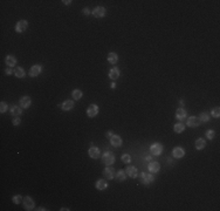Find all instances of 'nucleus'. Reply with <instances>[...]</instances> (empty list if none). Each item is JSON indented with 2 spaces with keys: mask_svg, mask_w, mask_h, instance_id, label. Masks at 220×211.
I'll list each match as a JSON object with an SVG mask.
<instances>
[{
  "mask_svg": "<svg viewBox=\"0 0 220 211\" xmlns=\"http://www.w3.org/2000/svg\"><path fill=\"white\" fill-rule=\"evenodd\" d=\"M172 155H173L176 158H181V157H184V155H185V150H184L181 147H176V148H173V150H172Z\"/></svg>",
  "mask_w": 220,
  "mask_h": 211,
  "instance_id": "9b49d317",
  "label": "nucleus"
},
{
  "mask_svg": "<svg viewBox=\"0 0 220 211\" xmlns=\"http://www.w3.org/2000/svg\"><path fill=\"white\" fill-rule=\"evenodd\" d=\"M73 108H74L73 100H66L63 103H62V109H63V110H70Z\"/></svg>",
  "mask_w": 220,
  "mask_h": 211,
  "instance_id": "aec40b11",
  "label": "nucleus"
},
{
  "mask_svg": "<svg viewBox=\"0 0 220 211\" xmlns=\"http://www.w3.org/2000/svg\"><path fill=\"white\" fill-rule=\"evenodd\" d=\"M27 27H28V22H27L26 20H20V21L15 25V31H17L18 33H22L23 31H26V29H27Z\"/></svg>",
  "mask_w": 220,
  "mask_h": 211,
  "instance_id": "1a4fd4ad",
  "label": "nucleus"
},
{
  "mask_svg": "<svg viewBox=\"0 0 220 211\" xmlns=\"http://www.w3.org/2000/svg\"><path fill=\"white\" fill-rule=\"evenodd\" d=\"M107 187H108V183H107V181H104V179H99L96 182V189L97 190H101V191L106 190Z\"/></svg>",
  "mask_w": 220,
  "mask_h": 211,
  "instance_id": "6ab92c4d",
  "label": "nucleus"
},
{
  "mask_svg": "<svg viewBox=\"0 0 220 211\" xmlns=\"http://www.w3.org/2000/svg\"><path fill=\"white\" fill-rule=\"evenodd\" d=\"M22 203H23V206H25V209L27 210V211H30V210H33L34 209V206H35V203H34V201L30 198L29 196H26V197H23V199H22Z\"/></svg>",
  "mask_w": 220,
  "mask_h": 211,
  "instance_id": "20e7f679",
  "label": "nucleus"
},
{
  "mask_svg": "<svg viewBox=\"0 0 220 211\" xmlns=\"http://www.w3.org/2000/svg\"><path fill=\"white\" fill-rule=\"evenodd\" d=\"M187 114H186V110L183 109V108H178L177 111H176V117L179 120V121H184V120L186 118Z\"/></svg>",
  "mask_w": 220,
  "mask_h": 211,
  "instance_id": "f3484780",
  "label": "nucleus"
},
{
  "mask_svg": "<svg viewBox=\"0 0 220 211\" xmlns=\"http://www.w3.org/2000/svg\"><path fill=\"white\" fill-rule=\"evenodd\" d=\"M30 98L29 96H22L21 99H20V106H21V108H23V109H27V108H29V106H30Z\"/></svg>",
  "mask_w": 220,
  "mask_h": 211,
  "instance_id": "2eb2a0df",
  "label": "nucleus"
},
{
  "mask_svg": "<svg viewBox=\"0 0 220 211\" xmlns=\"http://www.w3.org/2000/svg\"><path fill=\"white\" fill-rule=\"evenodd\" d=\"M70 3H72L70 0H65V1H63V4H65V5H70Z\"/></svg>",
  "mask_w": 220,
  "mask_h": 211,
  "instance_id": "58836bf2",
  "label": "nucleus"
},
{
  "mask_svg": "<svg viewBox=\"0 0 220 211\" xmlns=\"http://www.w3.org/2000/svg\"><path fill=\"white\" fill-rule=\"evenodd\" d=\"M153 181H154V178H153V176H152L151 174H148V172H142V174H141V182H142L144 185L151 184Z\"/></svg>",
  "mask_w": 220,
  "mask_h": 211,
  "instance_id": "7ed1b4c3",
  "label": "nucleus"
},
{
  "mask_svg": "<svg viewBox=\"0 0 220 211\" xmlns=\"http://www.w3.org/2000/svg\"><path fill=\"white\" fill-rule=\"evenodd\" d=\"M110 143H111L114 147L118 148V147L122 145V138H121L118 135H112V137L110 138Z\"/></svg>",
  "mask_w": 220,
  "mask_h": 211,
  "instance_id": "a211bd4d",
  "label": "nucleus"
},
{
  "mask_svg": "<svg viewBox=\"0 0 220 211\" xmlns=\"http://www.w3.org/2000/svg\"><path fill=\"white\" fill-rule=\"evenodd\" d=\"M12 199H13V203H14V204H20V203L22 202L23 198H22L20 195H15V196H13Z\"/></svg>",
  "mask_w": 220,
  "mask_h": 211,
  "instance_id": "2f4dec72",
  "label": "nucleus"
},
{
  "mask_svg": "<svg viewBox=\"0 0 220 211\" xmlns=\"http://www.w3.org/2000/svg\"><path fill=\"white\" fill-rule=\"evenodd\" d=\"M20 122H21V120H20L18 116H17L15 118H13V125H14V126H19Z\"/></svg>",
  "mask_w": 220,
  "mask_h": 211,
  "instance_id": "f704fd0d",
  "label": "nucleus"
},
{
  "mask_svg": "<svg viewBox=\"0 0 220 211\" xmlns=\"http://www.w3.org/2000/svg\"><path fill=\"white\" fill-rule=\"evenodd\" d=\"M6 74H7V75H11V74H13V71H12V68H7V69H6Z\"/></svg>",
  "mask_w": 220,
  "mask_h": 211,
  "instance_id": "c9c22d12",
  "label": "nucleus"
},
{
  "mask_svg": "<svg viewBox=\"0 0 220 211\" xmlns=\"http://www.w3.org/2000/svg\"><path fill=\"white\" fill-rule=\"evenodd\" d=\"M206 136H207V138H208V140H213V138H214V136H215L214 130H212V129L207 130V131H206Z\"/></svg>",
  "mask_w": 220,
  "mask_h": 211,
  "instance_id": "473e14b6",
  "label": "nucleus"
},
{
  "mask_svg": "<svg viewBox=\"0 0 220 211\" xmlns=\"http://www.w3.org/2000/svg\"><path fill=\"white\" fill-rule=\"evenodd\" d=\"M25 71H23V68L22 67H17L15 68V71H14V75L17 76V77H19V79H21V77H23L25 76Z\"/></svg>",
  "mask_w": 220,
  "mask_h": 211,
  "instance_id": "393cba45",
  "label": "nucleus"
},
{
  "mask_svg": "<svg viewBox=\"0 0 220 211\" xmlns=\"http://www.w3.org/2000/svg\"><path fill=\"white\" fill-rule=\"evenodd\" d=\"M99 114V107L97 104H90L87 109V115L89 117H95Z\"/></svg>",
  "mask_w": 220,
  "mask_h": 211,
  "instance_id": "6e6552de",
  "label": "nucleus"
},
{
  "mask_svg": "<svg viewBox=\"0 0 220 211\" xmlns=\"http://www.w3.org/2000/svg\"><path fill=\"white\" fill-rule=\"evenodd\" d=\"M72 95H73V99H74V100H80V99L83 96V93H82V90H80V89H74L73 93H72Z\"/></svg>",
  "mask_w": 220,
  "mask_h": 211,
  "instance_id": "b1692460",
  "label": "nucleus"
},
{
  "mask_svg": "<svg viewBox=\"0 0 220 211\" xmlns=\"http://www.w3.org/2000/svg\"><path fill=\"white\" fill-rule=\"evenodd\" d=\"M40 73H41V66L40 65H34L29 69V76H32V77L38 76Z\"/></svg>",
  "mask_w": 220,
  "mask_h": 211,
  "instance_id": "ddd939ff",
  "label": "nucleus"
},
{
  "mask_svg": "<svg viewBox=\"0 0 220 211\" xmlns=\"http://www.w3.org/2000/svg\"><path fill=\"white\" fill-rule=\"evenodd\" d=\"M211 115H212L213 117L218 118V117L220 116V108H219V107H217V108L212 109V111H211Z\"/></svg>",
  "mask_w": 220,
  "mask_h": 211,
  "instance_id": "7c9ffc66",
  "label": "nucleus"
},
{
  "mask_svg": "<svg viewBox=\"0 0 220 211\" xmlns=\"http://www.w3.org/2000/svg\"><path fill=\"white\" fill-rule=\"evenodd\" d=\"M121 160H122V162H123V163L128 164V163H130V162H131V156H130L129 154H124V155L121 157Z\"/></svg>",
  "mask_w": 220,
  "mask_h": 211,
  "instance_id": "c85d7f7f",
  "label": "nucleus"
},
{
  "mask_svg": "<svg viewBox=\"0 0 220 211\" xmlns=\"http://www.w3.org/2000/svg\"><path fill=\"white\" fill-rule=\"evenodd\" d=\"M173 130H174V133H177V134L183 133V131L185 130V125H183V123H176L174 127H173Z\"/></svg>",
  "mask_w": 220,
  "mask_h": 211,
  "instance_id": "bb28decb",
  "label": "nucleus"
},
{
  "mask_svg": "<svg viewBox=\"0 0 220 211\" xmlns=\"http://www.w3.org/2000/svg\"><path fill=\"white\" fill-rule=\"evenodd\" d=\"M108 61H109L110 64H112V65L117 64V61H118V55H117L116 53H109V54H108Z\"/></svg>",
  "mask_w": 220,
  "mask_h": 211,
  "instance_id": "5701e85b",
  "label": "nucleus"
},
{
  "mask_svg": "<svg viewBox=\"0 0 220 211\" xmlns=\"http://www.w3.org/2000/svg\"><path fill=\"white\" fill-rule=\"evenodd\" d=\"M200 123H201L200 120H199L198 117H194V116L188 117V118H187V122H186V125L190 127V128H196V127H198Z\"/></svg>",
  "mask_w": 220,
  "mask_h": 211,
  "instance_id": "0eeeda50",
  "label": "nucleus"
},
{
  "mask_svg": "<svg viewBox=\"0 0 220 211\" xmlns=\"http://www.w3.org/2000/svg\"><path fill=\"white\" fill-rule=\"evenodd\" d=\"M106 136H107L108 138H111V137H112V131H107Z\"/></svg>",
  "mask_w": 220,
  "mask_h": 211,
  "instance_id": "e433bc0d",
  "label": "nucleus"
},
{
  "mask_svg": "<svg viewBox=\"0 0 220 211\" xmlns=\"http://www.w3.org/2000/svg\"><path fill=\"white\" fill-rule=\"evenodd\" d=\"M145 161H151V156H146V157H145Z\"/></svg>",
  "mask_w": 220,
  "mask_h": 211,
  "instance_id": "ea45409f",
  "label": "nucleus"
},
{
  "mask_svg": "<svg viewBox=\"0 0 220 211\" xmlns=\"http://www.w3.org/2000/svg\"><path fill=\"white\" fill-rule=\"evenodd\" d=\"M17 61H18L17 57L13 56V55H7L6 59H5V62H6V65L8 67H14L17 65Z\"/></svg>",
  "mask_w": 220,
  "mask_h": 211,
  "instance_id": "dca6fc26",
  "label": "nucleus"
},
{
  "mask_svg": "<svg viewBox=\"0 0 220 211\" xmlns=\"http://www.w3.org/2000/svg\"><path fill=\"white\" fill-rule=\"evenodd\" d=\"M116 179L118 181V182H123V181H125V178H127V174H125V170H119L117 171V174L115 175Z\"/></svg>",
  "mask_w": 220,
  "mask_h": 211,
  "instance_id": "412c9836",
  "label": "nucleus"
},
{
  "mask_svg": "<svg viewBox=\"0 0 220 211\" xmlns=\"http://www.w3.org/2000/svg\"><path fill=\"white\" fill-rule=\"evenodd\" d=\"M114 162H115V156H114V154H111L110 152H106V153L102 155V163L106 164L107 167L112 165Z\"/></svg>",
  "mask_w": 220,
  "mask_h": 211,
  "instance_id": "f257e3e1",
  "label": "nucleus"
},
{
  "mask_svg": "<svg viewBox=\"0 0 220 211\" xmlns=\"http://www.w3.org/2000/svg\"><path fill=\"white\" fill-rule=\"evenodd\" d=\"M6 110H7V103L6 102H1V103H0V113L4 114Z\"/></svg>",
  "mask_w": 220,
  "mask_h": 211,
  "instance_id": "72a5a7b5",
  "label": "nucleus"
},
{
  "mask_svg": "<svg viewBox=\"0 0 220 211\" xmlns=\"http://www.w3.org/2000/svg\"><path fill=\"white\" fill-rule=\"evenodd\" d=\"M104 14H106V8L102 6H97L92 11V15L95 18H102V17H104Z\"/></svg>",
  "mask_w": 220,
  "mask_h": 211,
  "instance_id": "9d476101",
  "label": "nucleus"
},
{
  "mask_svg": "<svg viewBox=\"0 0 220 211\" xmlns=\"http://www.w3.org/2000/svg\"><path fill=\"white\" fill-rule=\"evenodd\" d=\"M163 152V145L161 143H153L151 147H150V153L153 155V156H159Z\"/></svg>",
  "mask_w": 220,
  "mask_h": 211,
  "instance_id": "f03ea898",
  "label": "nucleus"
},
{
  "mask_svg": "<svg viewBox=\"0 0 220 211\" xmlns=\"http://www.w3.org/2000/svg\"><path fill=\"white\" fill-rule=\"evenodd\" d=\"M88 155L94 160H97L101 156V152H100V149L97 147H90L89 150H88Z\"/></svg>",
  "mask_w": 220,
  "mask_h": 211,
  "instance_id": "39448f33",
  "label": "nucleus"
},
{
  "mask_svg": "<svg viewBox=\"0 0 220 211\" xmlns=\"http://www.w3.org/2000/svg\"><path fill=\"white\" fill-rule=\"evenodd\" d=\"M119 69H117V68H112V69H110V72H109V77L111 79V80H116V79H118L119 77Z\"/></svg>",
  "mask_w": 220,
  "mask_h": 211,
  "instance_id": "4be33fe9",
  "label": "nucleus"
},
{
  "mask_svg": "<svg viewBox=\"0 0 220 211\" xmlns=\"http://www.w3.org/2000/svg\"><path fill=\"white\" fill-rule=\"evenodd\" d=\"M205 145H206V142H205V140H204V138H198V140L196 141V148H197L198 150L204 149V148H205Z\"/></svg>",
  "mask_w": 220,
  "mask_h": 211,
  "instance_id": "a878e982",
  "label": "nucleus"
},
{
  "mask_svg": "<svg viewBox=\"0 0 220 211\" xmlns=\"http://www.w3.org/2000/svg\"><path fill=\"white\" fill-rule=\"evenodd\" d=\"M11 114H12L13 116H19V115H21V108L18 107V106H13V107L11 108Z\"/></svg>",
  "mask_w": 220,
  "mask_h": 211,
  "instance_id": "cd10ccee",
  "label": "nucleus"
},
{
  "mask_svg": "<svg viewBox=\"0 0 220 211\" xmlns=\"http://www.w3.org/2000/svg\"><path fill=\"white\" fill-rule=\"evenodd\" d=\"M114 171H115L114 168L107 167V168L103 170V175H104V177H106L107 179H112V178L115 177V172H114Z\"/></svg>",
  "mask_w": 220,
  "mask_h": 211,
  "instance_id": "4468645a",
  "label": "nucleus"
},
{
  "mask_svg": "<svg viewBox=\"0 0 220 211\" xmlns=\"http://www.w3.org/2000/svg\"><path fill=\"white\" fill-rule=\"evenodd\" d=\"M149 171L150 172H152V174H156V172H158L159 170H161V165H159V163L158 162H154V161H151L150 163H149Z\"/></svg>",
  "mask_w": 220,
  "mask_h": 211,
  "instance_id": "f8f14e48",
  "label": "nucleus"
},
{
  "mask_svg": "<svg viewBox=\"0 0 220 211\" xmlns=\"http://www.w3.org/2000/svg\"><path fill=\"white\" fill-rule=\"evenodd\" d=\"M199 120H200V122H207L208 120H210V115L207 113H201Z\"/></svg>",
  "mask_w": 220,
  "mask_h": 211,
  "instance_id": "c756f323",
  "label": "nucleus"
},
{
  "mask_svg": "<svg viewBox=\"0 0 220 211\" xmlns=\"http://www.w3.org/2000/svg\"><path fill=\"white\" fill-rule=\"evenodd\" d=\"M125 174H127L129 177H131V178H136L138 176V170L134 165H128L127 168H125Z\"/></svg>",
  "mask_w": 220,
  "mask_h": 211,
  "instance_id": "423d86ee",
  "label": "nucleus"
},
{
  "mask_svg": "<svg viewBox=\"0 0 220 211\" xmlns=\"http://www.w3.org/2000/svg\"><path fill=\"white\" fill-rule=\"evenodd\" d=\"M90 13V11H89V8H84L83 10V14H86V15H88Z\"/></svg>",
  "mask_w": 220,
  "mask_h": 211,
  "instance_id": "4c0bfd02",
  "label": "nucleus"
}]
</instances>
